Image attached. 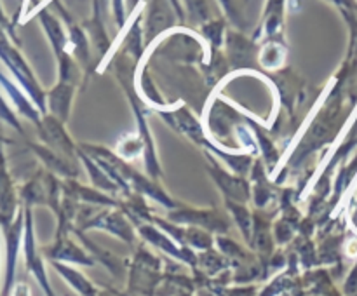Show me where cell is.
<instances>
[{
  "instance_id": "cell-2",
  "label": "cell",
  "mask_w": 357,
  "mask_h": 296,
  "mask_svg": "<svg viewBox=\"0 0 357 296\" xmlns=\"http://www.w3.org/2000/svg\"><path fill=\"white\" fill-rule=\"evenodd\" d=\"M139 233H142V237L146 242L155 246L157 249L164 251V253L169 254L174 260L190 265V267H197V254H195L190 247L178 246L173 239H169V237H167L166 233L160 232L159 228H153V226H142V228H139Z\"/></svg>"
},
{
  "instance_id": "cell-9",
  "label": "cell",
  "mask_w": 357,
  "mask_h": 296,
  "mask_svg": "<svg viewBox=\"0 0 357 296\" xmlns=\"http://www.w3.org/2000/svg\"><path fill=\"white\" fill-rule=\"evenodd\" d=\"M96 296H112V295H110V293H105V291H101V293H98Z\"/></svg>"
},
{
  "instance_id": "cell-7",
  "label": "cell",
  "mask_w": 357,
  "mask_h": 296,
  "mask_svg": "<svg viewBox=\"0 0 357 296\" xmlns=\"http://www.w3.org/2000/svg\"><path fill=\"white\" fill-rule=\"evenodd\" d=\"M20 239H21V223H16V225L10 228L9 237H7V268H6V284H3V296L9 295L10 288H13L17 251H20Z\"/></svg>"
},
{
  "instance_id": "cell-6",
  "label": "cell",
  "mask_w": 357,
  "mask_h": 296,
  "mask_svg": "<svg viewBox=\"0 0 357 296\" xmlns=\"http://www.w3.org/2000/svg\"><path fill=\"white\" fill-rule=\"evenodd\" d=\"M171 218L176 223H195V225L204 226L208 230H215V232H227V228H229V225L223 219H220L216 215H213V212L185 211L171 215Z\"/></svg>"
},
{
  "instance_id": "cell-3",
  "label": "cell",
  "mask_w": 357,
  "mask_h": 296,
  "mask_svg": "<svg viewBox=\"0 0 357 296\" xmlns=\"http://www.w3.org/2000/svg\"><path fill=\"white\" fill-rule=\"evenodd\" d=\"M47 256L52 261H59V263H75L82 265V267H93L96 263L93 256L89 253L82 249L80 246H77L75 242H72L70 239H65L63 235L58 237L54 246L47 251Z\"/></svg>"
},
{
  "instance_id": "cell-8",
  "label": "cell",
  "mask_w": 357,
  "mask_h": 296,
  "mask_svg": "<svg viewBox=\"0 0 357 296\" xmlns=\"http://www.w3.org/2000/svg\"><path fill=\"white\" fill-rule=\"evenodd\" d=\"M14 296H30V289L24 284H17L14 289Z\"/></svg>"
},
{
  "instance_id": "cell-10",
  "label": "cell",
  "mask_w": 357,
  "mask_h": 296,
  "mask_svg": "<svg viewBox=\"0 0 357 296\" xmlns=\"http://www.w3.org/2000/svg\"><path fill=\"white\" fill-rule=\"evenodd\" d=\"M354 296H357V295H354Z\"/></svg>"
},
{
  "instance_id": "cell-4",
  "label": "cell",
  "mask_w": 357,
  "mask_h": 296,
  "mask_svg": "<svg viewBox=\"0 0 357 296\" xmlns=\"http://www.w3.org/2000/svg\"><path fill=\"white\" fill-rule=\"evenodd\" d=\"M84 228H101L105 232H110L112 235L119 237V239L126 240V242H132L135 240V232H132L131 225L121 215H117V212H107V215L98 216V218L86 223Z\"/></svg>"
},
{
  "instance_id": "cell-1",
  "label": "cell",
  "mask_w": 357,
  "mask_h": 296,
  "mask_svg": "<svg viewBox=\"0 0 357 296\" xmlns=\"http://www.w3.org/2000/svg\"><path fill=\"white\" fill-rule=\"evenodd\" d=\"M160 279H162L160 261L142 247L132 261L131 275H129V291L135 295L153 296Z\"/></svg>"
},
{
  "instance_id": "cell-5",
  "label": "cell",
  "mask_w": 357,
  "mask_h": 296,
  "mask_svg": "<svg viewBox=\"0 0 357 296\" xmlns=\"http://www.w3.org/2000/svg\"><path fill=\"white\" fill-rule=\"evenodd\" d=\"M52 267L58 270V274L61 275L63 281L66 282V284L70 286V288L73 289V291L77 293V295L80 296H96L98 289L96 286L93 284V282L89 281V279L86 277V275L82 274V272L75 270L73 267H70V265L66 263H59V261H52Z\"/></svg>"
}]
</instances>
